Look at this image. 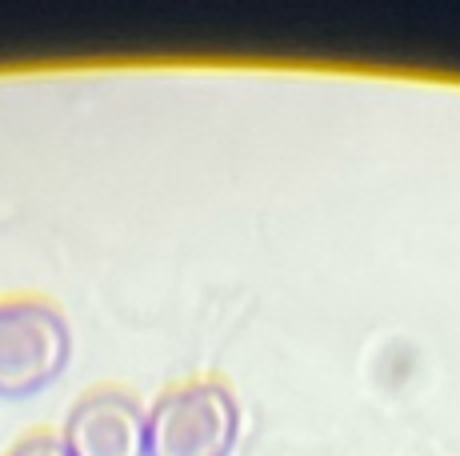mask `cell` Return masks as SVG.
<instances>
[{"instance_id":"cell-1","label":"cell","mask_w":460,"mask_h":456,"mask_svg":"<svg viewBox=\"0 0 460 456\" xmlns=\"http://www.w3.org/2000/svg\"><path fill=\"white\" fill-rule=\"evenodd\" d=\"M241 405L220 381H189L148 408V456H233Z\"/></svg>"},{"instance_id":"cell-2","label":"cell","mask_w":460,"mask_h":456,"mask_svg":"<svg viewBox=\"0 0 460 456\" xmlns=\"http://www.w3.org/2000/svg\"><path fill=\"white\" fill-rule=\"evenodd\" d=\"M73 356L68 320L44 301H0V397L44 392Z\"/></svg>"},{"instance_id":"cell-3","label":"cell","mask_w":460,"mask_h":456,"mask_svg":"<svg viewBox=\"0 0 460 456\" xmlns=\"http://www.w3.org/2000/svg\"><path fill=\"white\" fill-rule=\"evenodd\" d=\"M73 456H148V408L120 389L84 392L60 433Z\"/></svg>"},{"instance_id":"cell-4","label":"cell","mask_w":460,"mask_h":456,"mask_svg":"<svg viewBox=\"0 0 460 456\" xmlns=\"http://www.w3.org/2000/svg\"><path fill=\"white\" fill-rule=\"evenodd\" d=\"M4 456H73V452L65 449V441H60V436L32 433V436H24V441H16Z\"/></svg>"}]
</instances>
